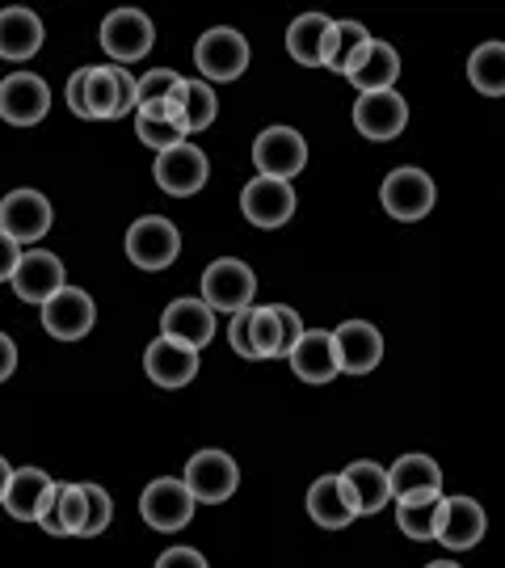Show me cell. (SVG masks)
Returning a JSON list of instances; mask_svg holds the SVG:
<instances>
[{
  "label": "cell",
  "instance_id": "obj_1",
  "mask_svg": "<svg viewBox=\"0 0 505 568\" xmlns=\"http://www.w3.org/2000/svg\"><path fill=\"white\" fill-rule=\"evenodd\" d=\"M257 295V274L236 257H220L202 270V304L211 312H244Z\"/></svg>",
  "mask_w": 505,
  "mask_h": 568
},
{
  "label": "cell",
  "instance_id": "obj_2",
  "mask_svg": "<svg viewBox=\"0 0 505 568\" xmlns=\"http://www.w3.org/2000/svg\"><path fill=\"white\" fill-rule=\"evenodd\" d=\"M182 253V232L169 224L164 215H143L135 224L127 227V257L156 274V270H169Z\"/></svg>",
  "mask_w": 505,
  "mask_h": 568
},
{
  "label": "cell",
  "instance_id": "obj_3",
  "mask_svg": "<svg viewBox=\"0 0 505 568\" xmlns=\"http://www.w3.org/2000/svg\"><path fill=\"white\" fill-rule=\"evenodd\" d=\"M253 164H257V178L291 182L307 164V143H303L295 126H265L262 135L253 140Z\"/></svg>",
  "mask_w": 505,
  "mask_h": 568
},
{
  "label": "cell",
  "instance_id": "obj_4",
  "mask_svg": "<svg viewBox=\"0 0 505 568\" xmlns=\"http://www.w3.org/2000/svg\"><path fill=\"white\" fill-rule=\"evenodd\" d=\"M98 39H101V51L127 68V63L143 60L152 51L156 30H152V18L140 13V9H114L110 18L101 21Z\"/></svg>",
  "mask_w": 505,
  "mask_h": 568
},
{
  "label": "cell",
  "instance_id": "obj_5",
  "mask_svg": "<svg viewBox=\"0 0 505 568\" xmlns=\"http://www.w3.org/2000/svg\"><path fill=\"white\" fill-rule=\"evenodd\" d=\"M182 480L194 493V501H202V506H223L236 493V485H241V467H236L232 455H223V450H199V455H190Z\"/></svg>",
  "mask_w": 505,
  "mask_h": 568
},
{
  "label": "cell",
  "instance_id": "obj_6",
  "mask_svg": "<svg viewBox=\"0 0 505 568\" xmlns=\"http://www.w3.org/2000/svg\"><path fill=\"white\" fill-rule=\"evenodd\" d=\"M194 63L206 81H236L249 68V42L232 26H215L194 42Z\"/></svg>",
  "mask_w": 505,
  "mask_h": 568
},
{
  "label": "cell",
  "instance_id": "obj_7",
  "mask_svg": "<svg viewBox=\"0 0 505 568\" xmlns=\"http://www.w3.org/2000/svg\"><path fill=\"white\" fill-rule=\"evenodd\" d=\"M380 199H384L387 215H392V220H401V224L425 220V215H430V206H434V178H430L425 169H413V164L392 169V173L384 178Z\"/></svg>",
  "mask_w": 505,
  "mask_h": 568
},
{
  "label": "cell",
  "instance_id": "obj_8",
  "mask_svg": "<svg viewBox=\"0 0 505 568\" xmlns=\"http://www.w3.org/2000/svg\"><path fill=\"white\" fill-rule=\"evenodd\" d=\"M194 493L185 488V480H173V476H161V480H152V485L143 488L140 497V514L143 523L152 530H164V535H173V530H182L190 518H194Z\"/></svg>",
  "mask_w": 505,
  "mask_h": 568
},
{
  "label": "cell",
  "instance_id": "obj_9",
  "mask_svg": "<svg viewBox=\"0 0 505 568\" xmlns=\"http://www.w3.org/2000/svg\"><path fill=\"white\" fill-rule=\"evenodd\" d=\"M152 173H156V185H161L164 194L190 199V194H199L202 185H206V178H211V161H206V152L194 148V143H178V148H169V152L156 156Z\"/></svg>",
  "mask_w": 505,
  "mask_h": 568
},
{
  "label": "cell",
  "instance_id": "obj_10",
  "mask_svg": "<svg viewBox=\"0 0 505 568\" xmlns=\"http://www.w3.org/2000/svg\"><path fill=\"white\" fill-rule=\"evenodd\" d=\"M93 321H98V307H93V295L81 286H63L55 300L42 304V328L55 342H81Z\"/></svg>",
  "mask_w": 505,
  "mask_h": 568
},
{
  "label": "cell",
  "instance_id": "obj_11",
  "mask_svg": "<svg viewBox=\"0 0 505 568\" xmlns=\"http://www.w3.org/2000/svg\"><path fill=\"white\" fill-rule=\"evenodd\" d=\"M51 110V89L34 72H13L0 81V119L13 126H34Z\"/></svg>",
  "mask_w": 505,
  "mask_h": 568
},
{
  "label": "cell",
  "instance_id": "obj_12",
  "mask_svg": "<svg viewBox=\"0 0 505 568\" xmlns=\"http://www.w3.org/2000/svg\"><path fill=\"white\" fill-rule=\"evenodd\" d=\"M0 232L18 244H39L51 232V203L39 190H13L0 199Z\"/></svg>",
  "mask_w": 505,
  "mask_h": 568
},
{
  "label": "cell",
  "instance_id": "obj_13",
  "mask_svg": "<svg viewBox=\"0 0 505 568\" xmlns=\"http://www.w3.org/2000/svg\"><path fill=\"white\" fill-rule=\"evenodd\" d=\"M241 211L253 227H283L295 215V190L279 178H253L241 190Z\"/></svg>",
  "mask_w": 505,
  "mask_h": 568
},
{
  "label": "cell",
  "instance_id": "obj_14",
  "mask_svg": "<svg viewBox=\"0 0 505 568\" xmlns=\"http://www.w3.org/2000/svg\"><path fill=\"white\" fill-rule=\"evenodd\" d=\"M354 126H358V135H366V140L375 143L396 140L404 126H408V102H404L396 89H387V93H363L354 102Z\"/></svg>",
  "mask_w": 505,
  "mask_h": 568
},
{
  "label": "cell",
  "instance_id": "obj_15",
  "mask_svg": "<svg viewBox=\"0 0 505 568\" xmlns=\"http://www.w3.org/2000/svg\"><path fill=\"white\" fill-rule=\"evenodd\" d=\"M55 480L42 471V467H18L13 471V480L4 488V501L0 506L9 509V518H18V523H39L47 506L55 501Z\"/></svg>",
  "mask_w": 505,
  "mask_h": 568
},
{
  "label": "cell",
  "instance_id": "obj_16",
  "mask_svg": "<svg viewBox=\"0 0 505 568\" xmlns=\"http://www.w3.org/2000/svg\"><path fill=\"white\" fill-rule=\"evenodd\" d=\"M63 265L55 253H47V248H30V253H21V265L18 274H13V291H18V300L26 304H47V300H55L63 291Z\"/></svg>",
  "mask_w": 505,
  "mask_h": 568
},
{
  "label": "cell",
  "instance_id": "obj_17",
  "mask_svg": "<svg viewBox=\"0 0 505 568\" xmlns=\"http://www.w3.org/2000/svg\"><path fill=\"white\" fill-rule=\"evenodd\" d=\"M143 371H148L152 384L185 387L199 375V349L185 342H173V337H156L143 354Z\"/></svg>",
  "mask_w": 505,
  "mask_h": 568
},
{
  "label": "cell",
  "instance_id": "obj_18",
  "mask_svg": "<svg viewBox=\"0 0 505 568\" xmlns=\"http://www.w3.org/2000/svg\"><path fill=\"white\" fill-rule=\"evenodd\" d=\"M333 345H337V363H342L345 375H366L384 358V337H380V328L371 325V321H345V325H337Z\"/></svg>",
  "mask_w": 505,
  "mask_h": 568
},
{
  "label": "cell",
  "instance_id": "obj_19",
  "mask_svg": "<svg viewBox=\"0 0 505 568\" xmlns=\"http://www.w3.org/2000/svg\"><path fill=\"white\" fill-rule=\"evenodd\" d=\"M488 530V518L481 501H472V497H446L443 506V518H438V544L451 551H467L476 548L481 539H485Z\"/></svg>",
  "mask_w": 505,
  "mask_h": 568
},
{
  "label": "cell",
  "instance_id": "obj_20",
  "mask_svg": "<svg viewBox=\"0 0 505 568\" xmlns=\"http://www.w3.org/2000/svg\"><path fill=\"white\" fill-rule=\"evenodd\" d=\"M350 84L358 89V93H387L396 77H401V55H396V47L384 39H371L358 51V60L350 63Z\"/></svg>",
  "mask_w": 505,
  "mask_h": 568
},
{
  "label": "cell",
  "instance_id": "obj_21",
  "mask_svg": "<svg viewBox=\"0 0 505 568\" xmlns=\"http://www.w3.org/2000/svg\"><path fill=\"white\" fill-rule=\"evenodd\" d=\"M291 371L300 375L303 384H329L342 363H337V345H333V333L329 328H307L300 337V345L291 349Z\"/></svg>",
  "mask_w": 505,
  "mask_h": 568
},
{
  "label": "cell",
  "instance_id": "obj_22",
  "mask_svg": "<svg viewBox=\"0 0 505 568\" xmlns=\"http://www.w3.org/2000/svg\"><path fill=\"white\" fill-rule=\"evenodd\" d=\"M161 337H173V342L202 349V345L215 337V312L202 304V300H173L161 312Z\"/></svg>",
  "mask_w": 505,
  "mask_h": 568
},
{
  "label": "cell",
  "instance_id": "obj_23",
  "mask_svg": "<svg viewBox=\"0 0 505 568\" xmlns=\"http://www.w3.org/2000/svg\"><path fill=\"white\" fill-rule=\"evenodd\" d=\"M307 514H312V523L324 530H342L358 518L354 497H350V488H345L342 476H321L316 485L307 488Z\"/></svg>",
  "mask_w": 505,
  "mask_h": 568
},
{
  "label": "cell",
  "instance_id": "obj_24",
  "mask_svg": "<svg viewBox=\"0 0 505 568\" xmlns=\"http://www.w3.org/2000/svg\"><path fill=\"white\" fill-rule=\"evenodd\" d=\"M47 30H42V18L30 13V9H0V60H34V51L42 47Z\"/></svg>",
  "mask_w": 505,
  "mask_h": 568
},
{
  "label": "cell",
  "instance_id": "obj_25",
  "mask_svg": "<svg viewBox=\"0 0 505 568\" xmlns=\"http://www.w3.org/2000/svg\"><path fill=\"white\" fill-rule=\"evenodd\" d=\"M387 480H392V501H413L425 493H443V467L430 455H401L387 467Z\"/></svg>",
  "mask_w": 505,
  "mask_h": 568
},
{
  "label": "cell",
  "instance_id": "obj_26",
  "mask_svg": "<svg viewBox=\"0 0 505 568\" xmlns=\"http://www.w3.org/2000/svg\"><path fill=\"white\" fill-rule=\"evenodd\" d=\"M345 488L354 497V509L358 514H380V509L392 501V480H387V467H380L375 459H354V464L342 471Z\"/></svg>",
  "mask_w": 505,
  "mask_h": 568
},
{
  "label": "cell",
  "instance_id": "obj_27",
  "mask_svg": "<svg viewBox=\"0 0 505 568\" xmlns=\"http://www.w3.org/2000/svg\"><path fill=\"white\" fill-rule=\"evenodd\" d=\"M84 518H89V501H84V485H60L55 501L47 506V514L39 518V527L55 539H81Z\"/></svg>",
  "mask_w": 505,
  "mask_h": 568
},
{
  "label": "cell",
  "instance_id": "obj_28",
  "mask_svg": "<svg viewBox=\"0 0 505 568\" xmlns=\"http://www.w3.org/2000/svg\"><path fill=\"white\" fill-rule=\"evenodd\" d=\"M329 30L333 21L324 13H303L286 26V51L291 60L303 63V68H324V42H329Z\"/></svg>",
  "mask_w": 505,
  "mask_h": 568
},
{
  "label": "cell",
  "instance_id": "obj_29",
  "mask_svg": "<svg viewBox=\"0 0 505 568\" xmlns=\"http://www.w3.org/2000/svg\"><path fill=\"white\" fill-rule=\"evenodd\" d=\"M446 497L443 493H425V497H413V501H396V527L408 535V539H438V518H443Z\"/></svg>",
  "mask_w": 505,
  "mask_h": 568
},
{
  "label": "cell",
  "instance_id": "obj_30",
  "mask_svg": "<svg viewBox=\"0 0 505 568\" xmlns=\"http://www.w3.org/2000/svg\"><path fill=\"white\" fill-rule=\"evenodd\" d=\"M467 81L485 98H505V42H481L467 55Z\"/></svg>",
  "mask_w": 505,
  "mask_h": 568
},
{
  "label": "cell",
  "instance_id": "obj_31",
  "mask_svg": "<svg viewBox=\"0 0 505 568\" xmlns=\"http://www.w3.org/2000/svg\"><path fill=\"white\" fill-rule=\"evenodd\" d=\"M371 34H366L363 21H333V30H329V42H324V68H333V72H350V63L358 60V51H363Z\"/></svg>",
  "mask_w": 505,
  "mask_h": 568
},
{
  "label": "cell",
  "instance_id": "obj_32",
  "mask_svg": "<svg viewBox=\"0 0 505 568\" xmlns=\"http://www.w3.org/2000/svg\"><path fill=\"white\" fill-rule=\"evenodd\" d=\"M84 110H89V119H114V114H119V84H114V63L84 68Z\"/></svg>",
  "mask_w": 505,
  "mask_h": 568
},
{
  "label": "cell",
  "instance_id": "obj_33",
  "mask_svg": "<svg viewBox=\"0 0 505 568\" xmlns=\"http://www.w3.org/2000/svg\"><path fill=\"white\" fill-rule=\"evenodd\" d=\"M182 126L185 135H194V131H206L211 122L220 119V98H215V89L202 81H185L182 89Z\"/></svg>",
  "mask_w": 505,
  "mask_h": 568
},
{
  "label": "cell",
  "instance_id": "obj_34",
  "mask_svg": "<svg viewBox=\"0 0 505 568\" xmlns=\"http://www.w3.org/2000/svg\"><path fill=\"white\" fill-rule=\"evenodd\" d=\"M182 89H185V81L173 72V68H152V72H143L140 84H135V110H143V105H161V102L182 105Z\"/></svg>",
  "mask_w": 505,
  "mask_h": 568
},
{
  "label": "cell",
  "instance_id": "obj_35",
  "mask_svg": "<svg viewBox=\"0 0 505 568\" xmlns=\"http://www.w3.org/2000/svg\"><path fill=\"white\" fill-rule=\"evenodd\" d=\"M253 349H257V358H283V325H279V316H274V304L270 307H257L253 304Z\"/></svg>",
  "mask_w": 505,
  "mask_h": 568
},
{
  "label": "cell",
  "instance_id": "obj_36",
  "mask_svg": "<svg viewBox=\"0 0 505 568\" xmlns=\"http://www.w3.org/2000/svg\"><path fill=\"white\" fill-rule=\"evenodd\" d=\"M135 126H140V140L161 156L169 148L185 143V126L182 119H148V114H135Z\"/></svg>",
  "mask_w": 505,
  "mask_h": 568
},
{
  "label": "cell",
  "instance_id": "obj_37",
  "mask_svg": "<svg viewBox=\"0 0 505 568\" xmlns=\"http://www.w3.org/2000/svg\"><path fill=\"white\" fill-rule=\"evenodd\" d=\"M84 501H89V518H84V535L81 539H93L101 530L110 527V518H114V501H110V493L101 485H84Z\"/></svg>",
  "mask_w": 505,
  "mask_h": 568
},
{
  "label": "cell",
  "instance_id": "obj_38",
  "mask_svg": "<svg viewBox=\"0 0 505 568\" xmlns=\"http://www.w3.org/2000/svg\"><path fill=\"white\" fill-rule=\"evenodd\" d=\"M249 321H253V307L236 312V316H232V325H228V342H232V349H236L241 358H253V363H257V349H253V328H249Z\"/></svg>",
  "mask_w": 505,
  "mask_h": 568
},
{
  "label": "cell",
  "instance_id": "obj_39",
  "mask_svg": "<svg viewBox=\"0 0 505 568\" xmlns=\"http://www.w3.org/2000/svg\"><path fill=\"white\" fill-rule=\"evenodd\" d=\"M274 316H279V325H283V358H291V349L300 345V337L307 333V328H303L300 312L286 304H274Z\"/></svg>",
  "mask_w": 505,
  "mask_h": 568
},
{
  "label": "cell",
  "instance_id": "obj_40",
  "mask_svg": "<svg viewBox=\"0 0 505 568\" xmlns=\"http://www.w3.org/2000/svg\"><path fill=\"white\" fill-rule=\"evenodd\" d=\"M18 265H21V244L9 232H0V283H13Z\"/></svg>",
  "mask_w": 505,
  "mask_h": 568
},
{
  "label": "cell",
  "instance_id": "obj_41",
  "mask_svg": "<svg viewBox=\"0 0 505 568\" xmlns=\"http://www.w3.org/2000/svg\"><path fill=\"white\" fill-rule=\"evenodd\" d=\"M156 568H206V556L194 548H169L156 556Z\"/></svg>",
  "mask_w": 505,
  "mask_h": 568
},
{
  "label": "cell",
  "instance_id": "obj_42",
  "mask_svg": "<svg viewBox=\"0 0 505 568\" xmlns=\"http://www.w3.org/2000/svg\"><path fill=\"white\" fill-rule=\"evenodd\" d=\"M114 84H119V114H114V119H122V114H131V110H135V84L140 81H135L122 63H114Z\"/></svg>",
  "mask_w": 505,
  "mask_h": 568
},
{
  "label": "cell",
  "instance_id": "obj_43",
  "mask_svg": "<svg viewBox=\"0 0 505 568\" xmlns=\"http://www.w3.org/2000/svg\"><path fill=\"white\" fill-rule=\"evenodd\" d=\"M68 110L77 114V119H89V110H84V68H77L72 77H68Z\"/></svg>",
  "mask_w": 505,
  "mask_h": 568
},
{
  "label": "cell",
  "instance_id": "obj_44",
  "mask_svg": "<svg viewBox=\"0 0 505 568\" xmlns=\"http://www.w3.org/2000/svg\"><path fill=\"white\" fill-rule=\"evenodd\" d=\"M13 371H18V345H13L9 333H0V384H4Z\"/></svg>",
  "mask_w": 505,
  "mask_h": 568
},
{
  "label": "cell",
  "instance_id": "obj_45",
  "mask_svg": "<svg viewBox=\"0 0 505 568\" xmlns=\"http://www.w3.org/2000/svg\"><path fill=\"white\" fill-rule=\"evenodd\" d=\"M13 471H18V467H9L4 459H0V488H9V480H13ZM0 501H4V497H0Z\"/></svg>",
  "mask_w": 505,
  "mask_h": 568
},
{
  "label": "cell",
  "instance_id": "obj_46",
  "mask_svg": "<svg viewBox=\"0 0 505 568\" xmlns=\"http://www.w3.org/2000/svg\"><path fill=\"white\" fill-rule=\"evenodd\" d=\"M425 568H459L455 560H434V565H425Z\"/></svg>",
  "mask_w": 505,
  "mask_h": 568
},
{
  "label": "cell",
  "instance_id": "obj_47",
  "mask_svg": "<svg viewBox=\"0 0 505 568\" xmlns=\"http://www.w3.org/2000/svg\"><path fill=\"white\" fill-rule=\"evenodd\" d=\"M0 497H4V488H0Z\"/></svg>",
  "mask_w": 505,
  "mask_h": 568
}]
</instances>
